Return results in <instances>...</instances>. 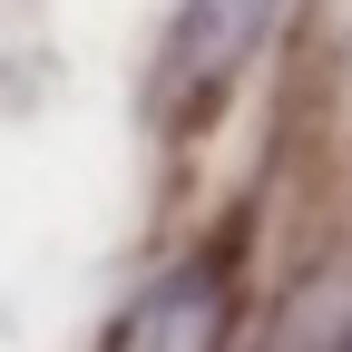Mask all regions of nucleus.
Returning <instances> with one entry per match:
<instances>
[{"instance_id": "nucleus-1", "label": "nucleus", "mask_w": 352, "mask_h": 352, "mask_svg": "<svg viewBox=\"0 0 352 352\" xmlns=\"http://www.w3.org/2000/svg\"><path fill=\"white\" fill-rule=\"evenodd\" d=\"M284 20V0H186L176 10V50H166V98L176 118H215L226 108V88L264 59V39H274Z\"/></svg>"}, {"instance_id": "nucleus-2", "label": "nucleus", "mask_w": 352, "mask_h": 352, "mask_svg": "<svg viewBox=\"0 0 352 352\" xmlns=\"http://www.w3.org/2000/svg\"><path fill=\"white\" fill-rule=\"evenodd\" d=\"M215 333H226V274L186 264V274L138 294V314L108 333V352H215Z\"/></svg>"}]
</instances>
